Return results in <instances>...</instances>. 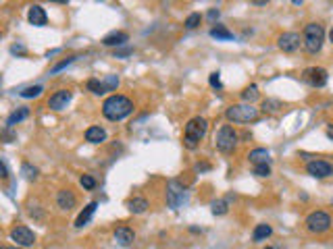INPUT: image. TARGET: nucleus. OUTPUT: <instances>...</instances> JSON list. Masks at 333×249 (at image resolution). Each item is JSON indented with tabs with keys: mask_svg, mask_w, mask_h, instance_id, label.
Returning <instances> with one entry per match:
<instances>
[{
	"mask_svg": "<svg viewBox=\"0 0 333 249\" xmlns=\"http://www.w3.org/2000/svg\"><path fill=\"white\" fill-rule=\"evenodd\" d=\"M102 81H104V86H106L108 92H115L119 88V77L117 75H106Z\"/></svg>",
	"mask_w": 333,
	"mask_h": 249,
	"instance_id": "nucleus-29",
	"label": "nucleus"
},
{
	"mask_svg": "<svg viewBox=\"0 0 333 249\" xmlns=\"http://www.w3.org/2000/svg\"><path fill=\"white\" fill-rule=\"evenodd\" d=\"M248 160L252 164H265V162L271 160V152L267 148H256V150H252L248 154Z\"/></svg>",
	"mask_w": 333,
	"mask_h": 249,
	"instance_id": "nucleus-20",
	"label": "nucleus"
},
{
	"mask_svg": "<svg viewBox=\"0 0 333 249\" xmlns=\"http://www.w3.org/2000/svg\"><path fill=\"white\" fill-rule=\"evenodd\" d=\"M11 52H13V54H23V52H25V48H23V46H13V48H11Z\"/></svg>",
	"mask_w": 333,
	"mask_h": 249,
	"instance_id": "nucleus-38",
	"label": "nucleus"
},
{
	"mask_svg": "<svg viewBox=\"0 0 333 249\" xmlns=\"http://www.w3.org/2000/svg\"><path fill=\"white\" fill-rule=\"evenodd\" d=\"M71 98H73V94L69 92V90H59V92H54V94L50 96L48 108H50V110H63V108L69 106Z\"/></svg>",
	"mask_w": 333,
	"mask_h": 249,
	"instance_id": "nucleus-12",
	"label": "nucleus"
},
{
	"mask_svg": "<svg viewBox=\"0 0 333 249\" xmlns=\"http://www.w3.org/2000/svg\"><path fill=\"white\" fill-rule=\"evenodd\" d=\"M304 224H306V230L312 232V234H323L331 228V216L323 210H314L306 216L304 220Z\"/></svg>",
	"mask_w": 333,
	"mask_h": 249,
	"instance_id": "nucleus-6",
	"label": "nucleus"
},
{
	"mask_svg": "<svg viewBox=\"0 0 333 249\" xmlns=\"http://www.w3.org/2000/svg\"><path fill=\"white\" fill-rule=\"evenodd\" d=\"M57 206L61 208V210H71V208L77 206V198H75V193L71 189H61L57 193Z\"/></svg>",
	"mask_w": 333,
	"mask_h": 249,
	"instance_id": "nucleus-13",
	"label": "nucleus"
},
{
	"mask_svg": "<svg viewBox=\"0 0 333 249\" xmlns=\"http://www.w3.org/2000/svg\"><path fill=\"white\" fill-rule=\"evenodd\" d=\"M200 21H202V15L200 12H192V15H188V19H186V30H196V27L200 25Z\"/></svg>",
	"mask_w": 333,
	"mask_h": 249,
	"instance_id": "nucleus-28",
	"label": "nucleus"
},
{
	"mask_svg": "<svg viewBox=\"0 0 333 249\" xmlns=\"http://www.w3.org/2000/svg\"><path fill=\"white\" fill-rule=\"evenodd\" d=\"M273 234V228H271V224H267V222H260V224H256L254 226V230H252V239L256 241V243H262V241H267L269 237Z\"/></svg>",
	"mask_w": 333,
	"mask_h": 249,
	"instance_id": "nucleus-19",
	"label": "nucleus"
},
{
	"mask_svg": "<svg viewBox=\"0 0 333 249\" xmlns=\"http://www.w3.org/2000/svg\"><path fill=\"white\" fill-rule=\"evenodd\" d=\"M11 241L19 247H32L36 243V234L27 226H15L11 230Z\"/></svg>",
	"mask_w": 333,
	"mask_h": 249,
	"instance_id": "nucleus-10",
	"label": "nucleus"
},
{
	"mask_svg": "<svg viewBox=\"0 0 333 249\" xmlns=\"http://www.w3.org/2000/svg\"><path fill=\"white\" fill-rule=\"evenodd\" d=\"M291 2H294V4H302V2H304V0H291Z\"/></svg>",
	"mask_w": 333,
	"mask_h": 249,
	"instance_id": "nucleus-45",
	"label": "nucleus"
},
{
	"mask_svg": "<svg viewBox=\"0 0 333 249\" xmlns=\"http://www.w3.org/2000/svg\"><path fill=\"white\" fill-rule=\"evenodd\" d=\"M327 137H329V140H333V124H329V127H327Z\"/></svg>",
	"mask_w": 333,
	"mask_h": 249,
	"instance_id": "nucleus-41",
	"label": "nucleus"
},
{
	"mask_svg": "<svg viewBox=\"0 0 333 249\" xmlns=\"http://www.w3.org/2000/svg\"><path fill=\"white\" fill-rule=\"evenodd\" d=\"M27 21H30L32 25H36V27H44L48 23V15L40 4H34V6H30V10H27Z\"/></svg>",
	"mask_w": 333,
	"mask_h": 249,
	"instance_id": "nucleus-14",
	"label": "nucleus"
},
{
	"mask_svg": "<svg viewBox=\"0 0 333 249\" xmlns=\"http://www.w3.org/2000/svg\"><path fill=\"white\" fill-rule=\"evenodd\" d=\"M73 60H75V56H71V58H65V60H63V62H59V64H57V66H54V68H52V73H59V71H61V68H65V66H67V64H71V62H73Z\"/></svg>",
	"mask_w": 333,
	"mask_h": 249,
	"instance_id": "nucleus-35",
	"label": "nucleus"
},
{
	"mask_svg": "<svg viewBox=\"0 0 333 249\" xmlns=\"http://www.w3.org/2000/svg\"><path fill=\"white\" fill-rule=\"evenodd\" d=\"M329 42L333 44V27H331V32H329Z\"/></svg>",
	"mask_w": 333,
	"mask_h": 249,
	"instance_id": "nucleus-43",
	"label": "nucleus"
},
{
	"mask_svg": "<svg viewBox=\"0 0 333 249\" xmlns=\"http://www.w3.org/2000/svg\"><path fill=\"white\" fill-rule=\"evenodd\" d=\"M240 137L238 133H235V129L231 127V124H223L219 131H217V137H215V146L219 152H223V154H231V152L235 150V146H238Z\"/></svg>",
	"mask_w": 333,
	"mask_h": 249,
	"instance_id": "nucleus-5",
	"label": "nucleus"
},
{
	"mask_svg": "<svg viewBox=\"0 0 333 249\" xmlns=\"http://www.w3.org/2000/svg\"><path fill=\"white\" fill-rule=\"evenodd\" d=\"M131 112H133V102L127 98V96H121V94L108 96V98L104 100V104H102V114H104V118L113 120V122L127 118Z\"/></svg>",
	"mask_w": 333,
	"mask_h": 249,
	"instance_id": "nucleus-1",
	"label": "nucleus"
},
{
	"mask_svg": "<svg viewBox=\"0 0 333 249\" xmlns=\"http://www.w3.org/2000/svg\"><path fill=\"white\" fill-rule=\"evenodd\" d=\"M88 90H90L94 96H104V94L108 92V90H106V86H104V81L96 79V77L88 79Z\"/></svg>",
	"mask_w": 333,
	"mask_h": 249,
	"instance_id": "nucleus-23",
	"label": "nucleus"
},
{
	"mask_svg": "<svg viewBox=\"0 0 333 249\" xmlns=\"http://www.w3.org/2000/svg\"><path fill=\"white\" fill-rule=\"evenodd\" d=\"M211 36L217 38V40H231L233 38V34L227 30L225 25H215L213 30H211Z\"/></svg>",
	"mask_w": 333,
	"mask_h": 249,
	"instance_id": "nucleus-25",
	"label": "nucleus"
},
{
	"mask_svg": "<svg viewBox=\"0 0 333 249\" xmlns=\"http://www.w3.org/2000/svg\"><path fill=\"white\" fill-rule=\"evenodd\" d=\"M306 172L314 178H327L333 174V164H329L327 160H312L306 164Z\"/></svg>",
	"mask_w": 333,
	"mask_h": 249,
	"instance_id": "nucleus-11",
	"label": "nucleus"
},
{
	"mask_svg": "<svg viewBox=\"0 0 333 249\" xmlns=\"http://www.w3.org/2000/svg\"><path fill=\"white\" fill-rule=\"evenodd\" d=\"M302 77L312 88H325L327 81H329V73L325 71L323 66H308L306 71L302 73Z\"/></svg>",
	"mask_w": 333,
	"mask_h": 249,
	"instance_id": "nucleus-8",
	"label": "nucleus"
},
{
	"mask_svg": "<svg viewBox=\"0 0 333 249\" xmlns=\"http://www.w3.org/2000/svg\"><path fill=\"white\" fill-rule=\"evenodd\" d=\"M260 116L258 108L254 104H231L227 110H225V118L229 122H240V124H246V122H254L256 118Z\"/></svg>",
	"mask_w": 333,
	"mask_h": 249,
	"instance_id": "nucleus-3",
	"label": "nucleus"
},
{
	"mask_svg": "<svg viewBox=\"0 0 333 249\" xmlns=\"http://www.w3.org/2000/svg\"><path fill=\"white\" fill-rule=\"evenodd\" d=\"M21 172L25 174V178H30V181H34V178L38 176V168H34V166H30L27 162L21 166Z\"/></svg>",
	"mask_w": 333,
	"mask_h": 249,
	"instance_id": "nucleus-32",
	"label": "nucleus"
},
{
	"mask_svg": "<svg viewBox=\"0 0 333 249\" xmlns=\"http://www.w3.org/2000/svg\"><path fill=\"white\" fill-rule=\"evenodd\" d=\"M127 208H129L131 214H144L148 208H150V204H148L146 198H133V200L127 202Z\"/></svg>",
	"mask_w": 333,
	"mask_h": 249,
	"instance_id": "nucleus-22",
	"label": "nucleus"
},
{
	"mask_svg": "<svg viewBox=\"0 0 333 249\" xmlns=\"http://www.w3.org/2000/svg\"><path fill=\"white\" fill-rule=\"evenodd\" d=\"M0 178H9V168L3 160H0Z\"/></svg>",
	"mask_w": 333,
	"mask_h": 249,
	"instance_id": "nucleus-36",
	"label": "nucleus"
},
{
	"mask_svg": "<svg viewBox=\"0 0 333 249\" xmlns=\"http://www.w3.org/2000/svg\"><path fill=\"white\" fill-rule=\"evenodd\" d=\"M113 237H115V241H117L119 245L127 247V245H131V243L135 241V232H133L129 226H117L115 232H113Z\"/></svg>",
	"mask_w": 333,
	"mask_h": 249,
	"instance_id": "nucleus-15",
	"label": "nucleus"
},
{
	"mask_svg": "<svg viewBox=\"0 0 333 249\" xmlns=\"http://www.w3.org/2000/svg\"><path fill=\"white\" fill-rule=\"evenodd\" d=\"M279 108H281L279 100H265L262 102V110H265V112H277Z\"/></svg>",
	"mask_w": 333,
	"mask_h": 249,
	"instance_id": "nucleus-30",
	"label": "nucleus"
},
{
	"mask_svg": "<svg viewBox=\"0 0 333 249\" xmlns=\"http://www.w3.org/2000/svg\"><path fill=\"white\" fill-rule=\"evenodd\" d=\"M127 40H129V36L125 34V32H110L108 36H104L102 38V44L104 46H108V48H117V46H123V44H127Z\"/></svg>",
	"mask_w": 333,
	"mask_h": 249,
	"instance_id": "nucleus-16",
	"label": "nucleus"
},
{
	"mask_svg": "<svg viewBox=\"0 0 333 249\" xmlns=\"http://www.w3.org/2000/svg\"><path fill=\"white\" fill-rule=\"evenodd\" d=\"M208 19H211V21L219 19V10H217V8H211V10H208Z\"/></svg>",
	"mask_w": 333,
	"mask_h": 249,
	"instance_id": "nucleus-37",
	"label": "nucleus"
},
{
	"mask_svg": "<svg viewBox=\"0 0 333 249\" xmlns=\"http://www.w3.org/2000/svg\"><path fill=\"white\" fill-rule=\"evenodd\" d=\"M0 249H7V247H3V245H0Z\"/></svg>",
	"mask_w": 333,
	"mask_h": 249,
	"instance_id": "nucleus-47",
	"label": "nucleus"
},
{
	"mask_svg": "<svg viewBox=\"0 0 333 249\" xmlns=\"http://www.w3.org/2000/svg\"><path fill=\"white\" fill-rule=\"evenodd\" d=\"M7 249H25V247H19V245H13V247H7Z\"/></svg>",
	"mask_w": 333,
	"mask_h": 249,
	"instance_id": "nucleus-44",
	"label": "nucleus"
},
{
	"mask_svg": "<svg viewBox=\"0 0 333 249\" xmlns=\"http://www.w3.org/2000/svg\"><path fill=\"white\" fill-rule=\"evenodd\" d=\"M96 208H98V202H92V204H88L86 208H83V210L79 212V216H77V220H75V228H83L90 222L94 212H96Z\"/></svg>",
	"mask_w": 333,
	"mask_h": 249,
	"instance_id": "nucleus-17",
	"label": "nucleus"
},
{
	"mask_svg": "<svg viewBox=\"0 0 333 249\" xmlns=\"http://www.w3.org/2000/svg\"><path fill=\"white\" fill-rule=\"evenodd\" d=\"M27 116H30V108L27 106H21V108H17L15 112H11V116L7 118V129H13L15 124H19L21 120H25Z\"/></svg>",
	"mask_w": 333,
	"mask_h": 249,
	"instance_id": "nucleus-18",
	"label": "nucleus"
},
{
	"mask_svg": "<svg viewBox=\"0 0 333 249\" xmlns=\"http://www.w3.org/2000/svg\"><path fill=\"white\" fill-rule=\"evenodd\" d=\"M79 183H81L83 189H88V191H92V189L96 187V181H94V178H92L90 174H83V176L79 178Z\"/></svg>",
	"mask_w": 333,
	"mask_h": 249,
	"instance_id": "nucleus-33",
	"label": "nucleus"
},
{
	"mask_svg": "<svg viewBox=\"0 0 333 249\" xmlns=\"http://www.w3.org/2000/svg\"><path fill=\"white\" fill-rule=\"evenodd\" d=\"M86 142H90V144H102V142H106V131L102 127H90L86 131Z\"/></svg>",
	"mask_w": 333,
	"mask_h": 249,
	"instance_id": "nucleus-21",
	"label": "nucleus"
},
{
	"mask_svg": "<svg viewBox=\"0 0 333 249\" xmlns=\"http://www.w3.org/2000/svg\"><path fill=\"white\" fill-rule=\"evenodd\" d=\"M211 212H213L215 216H225V214L229 212L227 202H225V200H217V202H213V204H211Z\"/></svg>",
	"mask_w": 333,
	"mask_h": 249,
	"instance_id": "nucleus-26",
	"label": "nucleus"
},
{
	"mask_svg": "<svg viewBox=\"0 0 333 249\" xmlns=\"http://www.w3.org/2000/svg\"><path fill=\"white\" fill-rule=\"evenodd\" d=\"M323 42H325V30H323V25L308 23L306 27H304L302 44H304V48H306L308 54H318V52H321Z\"/></svg>",
	"mask_w": 333,
	"mask_h": 249,
	"instance_id": "nucleus-4",
	"label": "nucleus"
},
{
	"mask_svg": "<svg viewBox=\"0 0 333 249\" xmlns=\"http://www.w3.org/2000/svg\"><path fill=\"white\" fill-rule=\"evenodd\" d=\"M50 2H57V4H67L69 0H50Z\"/></svg>",
	"mask_w": 333,
	"mask_h": 249,
	"instance_id": "nucleus-42",
	"label": "nucleus"
},
{
	"mask_svg": "<svg viewBox=\"0 0 333 249\" xmlns=\"http://www.w3.org/2000/svg\"><path fill=\"white\" fill-rule=\"evenodd\" d=\"M258 98H260V92H258V88L254 86V83H252V86H248V88L242 92V100H244V102H248V104L256 102Z\"/></svg>",
	"mask_w": 333,
	"mask_h": 249,
	"instance_id": "nucleus-24",
	"label": "nucleus"
},
{
	"mask_svg": "<svg viewBox=\"0 0 333 249\" xmlns=\"http://www.w3.org/2000/svg\"><path fill=\"white\" fill-rule=\"evenodd\" d=\"M186 202V187L179 181H169L166 183V204L171 210H179V206Z\"/></svg>",
	"mask_w": 333,
	"mask_h": 249,
	"instance_id": "nucleus-7",
	"label": "nucleus"
},
{
	"mask_svg": "<svg viewBox=\"0 0 333 249\" xmlns=\"http://www.w3.org/2000/svg\"><path fill=\"white\" fill-rule=\"evenodd\" d=\"M42 92H44L42 86H30V88L21 90L19 96H21V98H38V96H42Z\"/></svg>",
	"mask_w": 333,
	"mask_h": 249,
	"instance_id": "nucleus-27",
	"label": "nucleus"
},
{
	"mask_svg": "<svg viewBox=\"0 0 333 249\" xmlns=\"http://www.w3.org/2000/svg\"><path fill=\"white\" fill-rule=\"evenodd\" d=\"M208 168H211V166H208V164H196V170H208Z\"/></svg>",
	"mask_w": 333,
	"mask_h": 249,
	"instance_id": "nucleus-40",
	"label": "nucleus"
},
{
	"mask_svg": "<svg viewBox=\"0 0 333 249\" xmlns=\"http://www.w3.org/2000/svg\"><path fill=\"white\" fill-rule=\"evenodd\" d=\"M250 2H252V4H256V6H262V4H267L269 0H250Z\"/></svg>",
	"mask_w": 333,
	"mask_h": 249,
	"instance_id": "nucleus-39",
	"label": "nucleus"
},
{
	"mask_svg": "<svg viewBox=\"0 0 333 249\" xmlns=\"http://www.w3.org/2000/svg\"><path fill=\"white\" fill-rule=\"evenodd\" d=\"M265 249H277V247H265Z\"/></svg>",
	"mask_w": 333,
	"mask_h": 249,
	"instance_id": "nucleus-46",
	"label": "nucleus"
},
{
	"mask_svg": "<svg viewBox=\"0 0 333 249\" xmlns=\"http://www.w3.org/2000/svg\"><path fill=\"white\" fill-rule=\"evenodd\" d=\"M277 46H279V50L291 54V52L300 50L302 38H300V34H296V32H285V34H281L279 38H277Z\"/></svg>",
	"mask_w": 333,
	"mask_h": 249,
	"instance_id": "nucleus-9",
	"label": "nucleus"
},
{
	"mask_svg": "<svg viewBox=\"0 0 333 249\" xmlns=\"http://www.w3.org/2000/svg\"><path fill=\"white\" fill-rule=\"evenodd\" d=\"M208 83H211L215 90H221V88H223V83H221V73H219V71L211 73V77H208Z\"/></svg>",
	"mask_w": 333,
	"mask_h": 249,
	"instance_id": "nucleus-34",
	"label": "nucleus"
},
{
	"mask_svg": "<svg viewBox=\"0 0 333 249\" xmlns=\"http://www.w3.org/2000/svg\"><path fill=\"white\" fill-rule=\"evenodd\" d=\"M208 131V120L202 118V116H194L188 120L186 129H184V146L188 150H198L200 142L204 140V135Z\"/></svg>",
	"mask_w": 333,
	"mask_h": 249,
	"instance_id": "nucleus-2",
	"label": "nucleus"
},
{
	"mask_svg": "<svg viewBox=\"0 0 333 249\" xmlns=\"http://www.w3.org/2000/svg\"><path fill=\"white\" fill-rule=\"evenodd\" d=\"M254 174H256V176H269V174H271L269 162H265V164H254Z\"/></svg>",
	"mask_w": 333,
	"mask_h": 249,
	"instance_id": "nucleus-31",
	"label": "nucleus"
}]
</instances>
